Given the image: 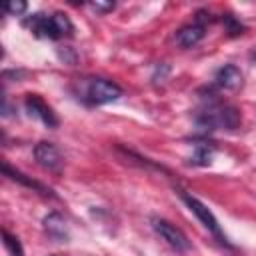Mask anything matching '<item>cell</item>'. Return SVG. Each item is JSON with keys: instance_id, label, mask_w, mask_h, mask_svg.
Here are the masks:
<instances>
[{"instance_id": "cell-12", "label": "cell", "mask_w": 256, "mask_h": 256, "mask_svg": "<svg viewBox=\"0 0 256 256\" xmlns=\"http://www.w3.org/2000/svg\"><path fill=\"white\" fill-rule=\"evenodd\" d=\"M52 20H54V24H56L60 36H72L74 24H72V20H70L64 12H54V14H52Z\"/></svg>"}, {"instance_id": "cell-9", "label": "cell", "mask_w": 256, "mask_h": 256, "mask_svg": "<svg viewBox=\"0 0 256 256\" xmlns=\"http://www.w3.org/2000/svg\"><path fill=\"white\" fill-rule=\"evenodd\" d=\"M2 172H4V176H8L10 180H14V182H20L22 186H26V188H32V190H36V192H40V194H44V196H54V192L50 190V188H46L44 184H40V182H36V180H32V178H28L26 174H22L20 170H14L8 162H2Z\"/></svg>"}, {"instance_id": "cell-19", "label": "cell", "mask_w": 256, "mask_h": 256, "mask_svg": "<svg viewBox=\"0 0 256 256\" xmlns=\"http://www.w3.org/2000/svg\"><path fill=\"white\" fill-rule=\"evenodd\" d=\"M52 256H58V254H52Z\"/></svg>"}, {"instance_id": "cell-16", "label": "cell", "mask_w": 256, "mask_h": 256, "mask_svg": "<svg viewBox=\"0 0 256 256\" xmlns=\"http://www.w3.org/2000/svg\"><path fill=\"white\" fill-rule=\"evenodd\" d=\"M114 2H100V0H96V2H90V8L94 10V12H98V14H106V12H112L114 10Z\"/></svg>"}, {"instance_id": "cell-5", "label": "cell", "mask_w": 256, "mask_h": 256, "mask_svg": "<svg viewBox=\"0 0 256 256\" xmlns=\"http://www.w3.org/2000/svg\"><path fill=\"white\" fill-rule=\"evenodd\" d=\"M34 158L42 168L52 170V172H58L62 168V162H64L60 150L52 142H46V140H42L34 146Z\"/></svg>"}, {"instance_id": "cell-8", "label": "cell", "mask_w": 256, "mask_h": 256, "mask_svg": "<svg viewBox=\"0 0 256 256\" xmlns=\"http://www.w3.org/2000/svg\"><path fill=\"white\" fill-rule=\"evenodd\" d=\"M214 82L218 88H224V90H236L240 88L242 84V72L240 68H236L234 64H224L222 68H218L216 76H214Z\"/></svg>"}, {"instance_id": "cell-7", "label": "cell", "mask_w": 256, "mask_h": 256, "mask_svg": "<svg viewBox=\"0 0 256 256\" xmlns=\"http://www.w3.org/2000/svg\"><path fill=\"white\" fill-rule=\"evenodd\" d=\"M42 226H44V232L52 240H56V242H68V226H66V220L62 218V214L50 212L48 216H44Z\"/></svg>"}, {"instance_id": "cell-17", "label": "cell", "mask_w": 256, "mask_h": 256, "mask_svg": "<svg viewBox=\"0 0 256 256\" xmlns=\"http://www.w3.org/2000/svg\"><path fill=\"white\" fill-rule=\"evenodd\" d=\"M58 56H60L64 62H70V64H74V62H76V54H72V48L58 50Z\"/></svg>"}, {"instance_id": "cell-10", "label": "cell", "mask_w": 256, "mask_h": 256, "mask_svg": "<svg viewBox=\"0 0 256 256\" xmlns=\"http://www.w3.org/2000/svg\"><path fill=\"white\" fill-rule=\"evenodd\" d=\"M204 26L202 24H198V22H194V24H186V26H182L178 32H176V42L182 46V48H192V46H196L202 38H204Z\"/></svg>"}, {"instance_id": "cell-4", "label": "cell", "mask_w": 256, "mask_h": 256, "mask_svg": "<svg viewBox=\"0 0 256 256\" xmlns=\"http://www.w3.org/2000/svg\"><path fill=\"white\" fill-rule=\"evenodd\" d=\"M24 108L28 110L30 116L38 118L42 124H46L48 128H56L58 126V116L54 114V110L38 96V94H28L24 98Z\"/></svg>"}, {"instance_id": "cell-11", "label": "cell", "mask_w": 256, "mask_h": 256, "mask_svg": "<svg viewBox=\"0 0 256 256\" xmlns=\"http://www.w3.org/2000/svg\"><path fill=\"white\" fill-rule=\"evenodd\" d=\"M212 156H214V144L206 142V140H200V142L194 144V154L190 156V164L208 166L212 162Z\"/></svg>"}, {"instance_id": "cell-3", "label": "cell", "mask_w": 256, "mask_h": 256, "mask_svg": "<svg viewBox=\"0 0 256 256\" xmlns=\"http://www.w3.org/2000/svg\"><path fill=\"white\" fill-rule=\"evenodd\" d=\"M152 228L156 230V234L168 244V246H172L176 252H188L192 246H190V240L186 238V234L180 230V228H176L174 224H170L168 220H164V218H152Z\"/></svg>"}, {"instance_id": "cell-1", "label": "cell", "mask_w": 256, "mask_h": 256, "mask_svg": "<svg viewBox=\"0 0 256 256\" xmlns=\"http://www.w3.org/2000/svg\"><path fill=\"white\" fill-rule=\"evenodd\" d=\"M122 96V88L106 78H90L84 84V92H82V100L90 106H102V104H110L116 102Z\"/></svg>"}, {"instance_id": "cell-15", "label": "cell", "mask_w": 256, "mask_h": 256, "mask_svg": "<svg viewBox=\"0 0 256 256\" xmlns=\"http://www.w3.org/2000/svg\"><path fill=\"white\" fill-rule=\"evenodd\" d=\"M4 12H8V14H12V16H20V14H24L26 12V2H20V0H12V2H6L4 6Z\"/></svg>"}, {"instance_id": "cell-18", "label": "cell", "mask_w": 256, "mask_h": 256, "mask_svg": "<svg viewBox=\"0 0 256 256\" xmlns=\"http://www.w3.org/2000/svg\"><path fill=\"white\" fill-rule=\"evenodd\" d=\"M250 60L256 64V50H254V52H250Z\"/></svg>"}, {"instance_id": "cell-6", "label": "cell", "mask_w": 256, "mask_h": 256, "mask_svg": "<svg viewBox=\"0 0 256 256\" xmlns=\"http://www.w3.org/2000/svg\"><path fill=\"white\" fill-rule=\"evenodd\" d=\"M24 24H26L36 36H40V38H50V40L62 38L60 32H58V28H56V24H54V20H52V16H46V14L36 12V14H32V16H28V18L24 20Z\"/></svg>"}, {"instance_id": "cell-2", "label": "cell", "mask_w": 256, "mask_h": 256, "mask_svg": "<svg viewBox=\"0 0 256 256\" xmlns=\"http://www.w3.org/2000/svg\"><path fill=\"white\" fill-rule=\"evenodd\" d=\"M180 198H182V202L188 206V210L202 222V226L220 242V244H224V246H228L230 248V242L226 240V236L222 234V230H220V224H218V220H216V216L210 212V208L206 206V204H202L198 198H194V196H190L188 192H184V190H180Z\"/></svg>"}, {"instance_id": "cell-14", "label": "cell", "mask_w": 256, "mask_h": 256, "mask_svg": "<svg viewBox=\"0 0 256 256\" xmlns=\"http://www.w3.org/2000/svg\"><path fill=\"white\" fill-rule=\"evenodd\" d=\"M222 22H224V26H226V32L230 34V36H238V34H242L244 32V26L232 16V14H226L224 18H222Z\"/></svg>"}, {"instance_id": "cell-13", "label": "cell", "mask_w": 256, "mask_h": 256, "mask_svg": "<svg viewBox=\"0 0 256 256\" xmlns=\"http://www.w3.org/2000/svg\"><path fill=\"white\" fill-rule=\"evenodd\" d=\"M2 238H4V246L10 252V256H24L22 244H20V240L16 236H12L8 230H2Z\"/></svg>"}]
</instances>
